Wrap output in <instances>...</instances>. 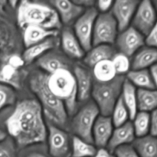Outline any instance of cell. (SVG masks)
Returning a JSON list of instances; mask_svg holds the SVG:
<instances>
[{
    "label": "cell",
    "mask_w": 157,
    "mask_h": 157,
    "mask_svg": "<svg viewBox=\"0 0 157 157\" xmlns=\"http://www.w3.org/2000/svg\"><path fill=\"white\" fill-rule=\"evenodd\" d=\"M113 4V1H97L95 2V6L98 12H101V13H107L109 12V10H110L112 8V6Z\"/></svg>",
    "instance_id": "cell-38"
},
{
    "label": "cell",
    "mask_w": 157,
    "mask_h": 157,
    "mask_svg": "<svg viewBox=\"0 0 157 157\" xmlns=\"http://www.w3.org/2000/svg\"><path fill=\"white\" fill-rule=\"evenodd\" d=\"M7 138V135H6V133L5 131H3L2 130L0 129V142L5 140Z\"/></svg>",
    "instance_id": "cell-43"
},
{
    "label": "cell",
    "mask_w": 157,
    "mask_h": 157,
    "mask_svg": "<svg viewBox=\"0 0 157 157\" xmlns=\"http://www.w3.org/2000/svg\"><path fill=\"white\" fill-rule=\"evenodd\" d=\"M48 153L52 157H70L71 138L63 129L48 123Z\"/></svg>",
    "instance_id": "cell-9"
},
{
    "label": "cell",
    "mask_w": 157,
    "mask_h": 157,
    "mask_svg": "<svg viewBox=\"0 0 157 157\" xmlns=\"http://www.w3.org/2000/svg\"><path fill=\"white\" fill-rule=\"evenodd\" d=\"M59 31L48 30L36 25H28L23 29L22 42L25 47H31L34 44L45 41L53 37H58Z\"/></svg>",
    "instance_id": "cell-18"
},
{
    "label": "cell",
    "mask_w": 157,
    "mask_h": 157,
    "mask_svg": "<svg viewBox=\"0 0 157 157\" xmlns=\"http://www.w3.org/2000/svg\"><path fill=\"white\" fill-rule=\"evenodd\" d=\"M114 126L110 117L99 115L92 130L93 144L97 148H107L113 133Z\"/></svg>",
    "instance_id": "cell-15"
},
{
    "label": "cell",
    "mask_w": 157,
    "mask_h": 157,
    "mask_svg": "<svg viewBox=\"0 0 157 157\" xmlns=\"http://www.w3.org/2000/svg\"><path fill=\"white\" fill-rule=\"evenodd\" d=\"M126 79L139 89H156L148 69L130 71Z\"/></svg>",
    "instance_id": "cell-28"
},
{
    "label": "cell",
    "mask_w": 157,
    "mask_h": 157,
    "mask_svg": "<svg viewBox=\"0 0 157 157\" xmlns=\"http://www.w3.org/2000/svg\"><path fill=\"white\" fill-rule=\"evenodd\" d=\"M0 10V58L12 55L18 44V35L15 25Z\"/></svg>",
    "instance_id": "cell-10"
},
{
    "label": "cell",
    "mask_w": 157,
    "mask_h": 157,
    "mask_svg": "<svg viewBox=\"0 0 157 157\" xmlns=\"http://www.w3.org/2000/svg\"><path fill=\"white\" fill-rule=\"evenodd\" d=\"M140 157H157V137L147 135L135 139L131 144Z\"/></svg>",
    "instance_id": "cell-25"
},
{
    "label": "cell",
    "mask_w": 157,
    "mask_h": 157,
    "mask_svg": "<svg viewBox=\"0 0 157 157\" xmlns=\"http://www.w3.org/2000/svg\"><path fill=\"white\" fill-rule=\"evenodd\" d=\"M136 139L132 122L128 121L124 125L114 127L113 133L107 146V150L113 153L119 147L130 145Z\"/></svg>",
    "instance_id": "cell-17"
},
{
    "label": "cell",
    "mask_w": 157,
    "mask_h": 157,
    "mask_svg": "<svg viewBox=\"0 0 157 157\" xmlns=\"http://www.w3.org/2000/svg\"><path fill=\"white\" fill-rule=\"evenodd\" d=\"M156 21L157 12L153 2L149 0L140 2L133 15L131 26L146 36Z\"/></svg>",
    "instance_id": "cell-11"
},
{
    "label": "cell",
    "mask_w": 157,
    "mask_h": 157,
    "mask_svg": "<svg viewBox=\"0 0 157 157\" xmlns=\"http://www.w3.org/2000/svg\"><path fill=\"white\" fill-rule=\"evenodd\" d=\"M132 123L135 136L137 138L149 135L150 130V114L147 112L138 111Z\"/></svg>",
    "instance_id": "cell-31"
},
{
    "label": "cell",
    "mask_w": 157,
    "mask_h": 157,
    "mask_svg": "<svg viewBox=\"0 0 157 157\" xmlns=\"http://www.w3.org/2000/svg\"><path fill=\"white\" fill-rule=\"evenodd\" d=\"M49 4L58 14L61 24L71 25L84 13L85 9L78 6L74 1L68 0H52Z\"/></svg>",
    "instance_id": "cell-14"
},
{
    "label": "cell",
    "mask_w": 157,
    "mask_h": 157,
    "mask_svg": "<svg viewBox=\"0 0 157 157\" xmlns=\"http://www.w3.org/2000/svg\"><path fill=\"white\" fill-rule=\"evenodd\" d=\"M6 128L19 147H27L45 142L48 127L39 103L25 99L16 104L6 121Z\"/></svg>",
    "instance_id": "cell-1"
},
{
    "label": "cell",
    "mask_w": 157,
    "mask_h": 157,
    "mask_svg": "<svg viewBox=\"0 0 157 157\" xmlns=\"http://www.w3.org/2000/svg\"><path fill=\"white\" fill-rule=\"evenodd\" d=\"M116 54L114 48L108 44H100L93 46L84 57V62L88 67L93 68L94 66L101 61L111 60Z\"/></svg>",
    "instance_id": "cell-22"
},
{
    "label": "cell",
    "mask_w": 157,
    "mask_h": 157,
    "mask_svg": "<svg viewBox=\"0 0 157 157\" xmlns=\"http://www.w3.org/2000/svg\"><path fill=\"white\" fill-rule=\"evenodd\" d=\"M98 148L93 144L86 142L76 136L71 137V157H93Z\"/></svg>",
    "instance_id": "cell-30"
},
{
    "label": "cell",
    "mask_w": 157,
    "mask_h": 157,
    "mask_svg": "<svg viewBox=\"0 0 157 157\" xmlns=\"http://www.w3.org/2000/svg\"><path fill=\"white\" fill-rule=\"evenodd\" d=\"M139 2L136 0H117L113 2L110 14L117 24L119 32L130 27Z\"/></svg>",
    "instance_id": "cell-13"
},
{
    "label": "cell",
    "mask_w": 157,
    "mask_h": 157,
    "mask_svg": "<svg viewBox=\"0 0 157 157\" xmlns=\"http://www.w3.org/2000/svg\"><path fill=\"white\" fill-rule=\"evenodd\" d=\"M150 135L157 137V108L150 114Z\"/></svg>",
    "instance_id": "cell-39"
},
{
    "label": "cell",
    "mask_w": 157,
    "mask_h": 157,
    "mask_svg": "<svg viewBox=\"0 0 157 157\" xmlns=\"http://www.w3.org/2000/svg\"><path fill=\"white\" fill-rule=\"evenodd\" d=\"M16 8L17 25L21 29L28 25H36L48 30L59 31L61 28L59 17L50 4L21 1Z\"/></svg>",
    "instance_id": "cell-3"
},
{
    "label": "cell",
    "mask_w": 157,
    "mask_h": 157,
    "mask_svg": "<svg viewBox=\"0 0 157 157\" xmlns=\"http://www.w3.org/2000/svg\"><path fill=\"white\" fill-rule=\"evenodd\" d=\"M61 48L64 54L73 59H81L85 55V52L75 36L73 30L65 28L61 33Z\"/></svg>",
    "instance_id": "cell-19"
},
{
    "label": "cell",
    "mask_w": 157,
    "mask_h": 157,
    "mask_svg": "<svg viewBox=\"0 0 157 157\" xmlns=\"http://www.w3.org/2000/svg\"><path fill=\"white\" fill-rule=\"evenodd\" d=\"M113 154L116 157H140L131 144L119 147L113 152Z\"/></svg>",
    "instance_id": "cell-36"
},
{
    "label": "cell",
    "mask_w": 157,
    "mask_h": 157,
    "mask_svg": "<svg viewBox=\"0 0 157 157\" xmlns=\"http://www.w3.org/2000/svg\"><path fill=\"white\" fill-rule=\"evenodd\" d=\"M145 44L148 47L157 49V21L150 32L145 36Z\"/></svg>",
    "instance_id": "cell-37"
},
{
    "label": "cell",
    "mask_w": 157,
    "mask_h": 157,
    "mask_svg": "<svg viewBox=\"0 0 157 157\" xmlns=\"http://www.w3.org/2000/svg\"><path fill=\"white\" fill-rule=\"evenodd\" d=\"M93 77L97 82H108L117 76L111 60L98 63L93 67Z\"/></svg>",
    "instance_id": "cell-29"
},
{
    "label": "cell",
    "mask_w": 157,
    "mask_h": 157,
    "mask_svg": "<svg viewBox=\"0 0 157 157\" xmlns=\"http://www.w3.org/2000/svg\"><path fill=\"white\" fill-rule=\"evenodd\" d=\"M150 75H151L152 79H153V84H154L155 88L157 90V63L150 67Z\"/></svg>",
    "instance_id": "cell-42"
},
{
    "label": "cell",
    "mask_w": 157,
    "mask_h": 157,
    "mask_svg": "<svg viewBox=\"0 0 157 157\" xmlns=\"http://www.w3.org/2000/svg\"><path fill=\"white\" fill-rule=\"evenodd\" d=\"M157 63V49L143 47L134 55L131 62L133 70H143L151 67Z\"/></svg>",
    "instance_id": "cell-23"
},
{
    "label": "cell",
    "mask_w": 157,
    "mask_h": 157,
    "mask_svg": "<svg viewBox=\"0 0 157 157\" xmlns=\"http://www.w3.org/2000/svg\"><path fill=\"white\" fill-rule=\"evenodd\" d=\"M136 98L138 111L149 113L157 108L156 89H138Z\"/></svg>",
    "instance_id": "cell-26"
},
{
    "label": "cell",
    "mask_w": 157,
    "mask_h": 157,
    "mask_svg": "<svg viewBox=\"0 0 157 157\" xmlns=\"http://www.w3.org/2000/svg\"><path fill=\"white\" fill-rule=\"evenodd\" d=\"M121 98L128 110L130 119L133 121L138 112L136 88L127 79H125L123 84Z\"/></svg>",
    "instance_id": "cell-27"
},
{
    "label": "cell",
    "mask_w": 157,
    "mask_h": 157,
    "mask_svg": "<svg viewBox=\"0 0 157 157\" xmlns=\"http://www.w3.org/2000/svg\"><path fill=\"white\" fill-rule=\"evenodd\" d=\"M73 75L77 84L78 102H86L91 96L93 88V75L86 67L76 65L74 67Z\"/></svg>",
    "instance_id": "cell-16"
},
{
    "label": "cell",
    "mask_w": 157,
    "mask_h": 157,
    "mask_svg": "<svg viewBox=\"0 0 157 157\" xmlns=\"http://www.w3.org/2000/svg\"><path fill=\"white\" fill-rule=\"evenodd\" d=\"M119 53L128 58L134 55L145 44V36L130 25L118 34L115 41Z\"/></svg>",
    "instance_id": "cell-12"
},
{
    "label": "cell",
    "mask_w": 157,
    "mask_h": 157,
    "mask_svg": "<svg viewBox=\"0 0 157 157\" xmlns=\"http://www.w3.org/2000/svg\"><path fill=\"white\" fill-rule=\"evenodd\" d=\"M38 67L47 75H50L62 69H69L68 62L61 55L54 52H48L37 61Z\"/></svg>",
    "instance_id": "cell-20"
},
{
    "label": "cell",
    "mask_w": 157,
    "mask_h": 157,
    "mask_svg": "<svg viewBox=\"0 0 157 157\" xmlns=\"http://www.w3.org/2000/svg\"><path fill=\"white\" fill-rule=\"evenodd\" d=\"M23 157H52V156L48 154V151L44 152L38 150V149H36V150L31 149V150H29V151H28L27 153L23 156Z\"/></svg>",
    "instance_id": "cell-40"
},
{
    "label": "cell",
    "mask_w": 157,
    "mask_h": 157,
    "mask_svg": "<svg viewBox=\"0 0 157 157\" xmlns=\"http://www.w3.org/2000/svg\"><path fill=\"white\" fill-rule=\"evenodd\" d=\"M8 5V2L4 1V0H0V10H4L5 8Z\"/></svg>",
    "instance_id": "cell-44"
},
{
    "label": "cell",
    "mask_w": 157,
    "mask_h": 157,
    "mask_svg": "<svg viewBox=\"0 0 157 157\" xmlns=\"http://www.w3.org/2000/svg\"><path fill=\"white\" fill-rule=\"evenodd\" d=\"M110 117H111L114 127L124 125V124L129 121V119H130L129 112L125 104L123 102L121 98H120L117 102L116 105L112 111L111 115H110Z\"/></svg>",
    "instance_id": "cell-32"
},
{
    "label": "cell",
    "mask_w": 157,
    "mask_h": 157,
    "mask_svg": "<svg viewBox=\"0 0 157 157\" xmlns=\"http://www.w3.org/2000/svg\"><path fill=\"white\" fill-rule=\"evenodd\" d=\"M0 83L10 86L14 89L21 87L20 68L5 61L0 67Z\"/></svg>",
    "instance_id": "cell-24"
},
{
    "label": "cell",
    "mask_w": 157,
    "mask_h": 157,
    "mask_svg": "<svg viewBox=\"0 0 157 157\" xmlns=\"http://www.w3.org/2000/svg\"><path fill=\"white\" fill-rule=\"evenodd\" d=\"M48 75L42 71H35L29 78V87L38 98L43 114L50 124L65 130L68 126V114L64 103L50 90L48 86Z\"/></svg>",
    "instance_id": "cell-2"
},
{
    "label": "cell",
    "mask_w": 157,
    "mask_h": 157,
    "mask_svg": "<svg viewBox=\"0 0 157 157\" xmlns=\"http://www.w3.org/2000/svg\"><path fill=\"white\" fill-rule=\"evenodd\" d=\"M0 157H17L16 149L12 140L6 138L0 142Z\"/></svg>",
    "instance_id": "cell-35"
},
{
    "label": "cell",
    "mask_w": 157,
    "mask_h": 157,
    "mask_svg": "<svg viewBox=\"0 0 157 157\" xmlns=\"http://www.w3.org/2000/svg\"><path fill=\"white\" fill-rule=\"evenodd\" d=\"M16 101L15 89L0 83V111L5 107L13 105Z\"/></svg>",
    "instance_id": "cell-33"
},
{
    "label": "cell",
    "mask_w": 157,
    "mask_h": 157,
    "mask_svg": "<svg viewBox=\"0 0 157 157\" xmlns=\"http://www.w3.org/2000/svg\"><path fill=\"white\" fill-rule=\"evenodd\" d=\"M153 2V6H154L155 9H156V12H157V1H155V2Z\"/></svg>",
    "instance_id": "cell-45"
},
{
    "label": "cell",
    "mask_w": 157,
    "mask_h": 157,
    "mask_svg": "<svg viewBox=\"0 0 157 157\" xmlns=\"http://www.w3.org/2000/svg\"><path fill=\"white\" fill-rule=\"evenodd\" d=\"M48 86L51 91L64 103L68 116H73L78 108L77 84L73 73L62 69L48 76Z\"/></svg>",
    "instance_id": "cell-4"
},
{
    "label": "cell",
    "mask_w": 157,
    "mask_h": 157,
    "mask_svg": "<svg viewBox=\"0 0 157 157\" xmlns=\"http://www.w3.org/2000/svg\"><path fill=\"white\" fill-rule=\"evenodd\" d=\"M125 79L123 75H117L108 82H94L91 97L99 110L100 114L110 117L117 102L121 98Z\"/></svg>",
    "instance_id": "cell-5"
},
{
    "label": "cell",
    "mask_w": 157,
    "mask_h": 157,
    "mask_svg": "<svg viewBox=\"0 0 157 157\" xmlns=\"http://www.w3.org/2000/svg\"><path fill=\"white\" fill-rule=\"evenodd\" d=\"M93 157H116L113 153H110V151L106 148L98 149L96 154Z\"/></svg>",
    "instance_id": "cell-41"
},
{
    "label": "cell",
    "mask_w": 157,
    "mask_h": 157,
    "mask_svg": "<svg viewBox=\"0 0 157 157\" xmlns=\"http://www.w3.org/2000/svg\"><path fill=\"white\" fill-rule=\"evenodd\" d=\"M57 37H53L48 38L42 42L27 48L21 56L25 64L27 65L32 64L35 59H38L46 53L51 52L57 45Z\"/></svg>",
    "instance_id": "cell-21"
},
{
    "label": "cell",
    "mask_w": 157,
    "mask_h": 157,
    "mask_svg": "<svg viewBox=\"0 0 157 157\" xmlns=\"http://www.w3.org/2000/svg\"><path fill=\"white\" fill-rule=\"evenodd\" d=\"M100 111L95 103L88 101L73 115L71 122V129L74 136L81 138L86 142L93 144L92 130Z\"/></svg>",
    "instance_id": "cell-6"
},
{
    "label": "cell",
    "mask_w": 157,
    "mask_h": 157,
    "mask_svg": "<svg viewBox=\"0 0 157 157\" xmlns=\"http://www.w3.org/2000/svg\"><path fill=\"white\" fill-rule=\"evenodd\" d=\"M117 75H123L128 73L131 67L130 58L121 53H116L111 59Z\"/></svg>",
    "instance_id": "cell-34"
},
{
    "label": "cell",
    "mask_w": 157,
    "mask_h": 157,
    "mask_svg": "<svg viewBox=\"0 0 157 157\" xmlns=\"http://www.w3.org/2000/svg\"><path fill=\"white\" fill-rule=\"evenodd\" d=\"M98 15V11L96 8H89L85 9L74 25L73 32L84 52H87L92 48L94 25Z\"/></svg>",
    "instance_id": "cell-8"
},
{
    "label": "cell",
    "mask_w": 157,
    "mask_h": 157,
    "mask_svg": "<svg viewBox=\"0 0 157 157\" xmlns=\"http://www.w3.org/2000/svg\"><path fill=\"white\" fill-rule=\"evenodd\" d=\"M118 27L110 12L98 14L92 36V47L100 44L112 45L115 43L118 35Z\"/></svg>",
    "instance_id": "cell-7"
}]
</instances>
